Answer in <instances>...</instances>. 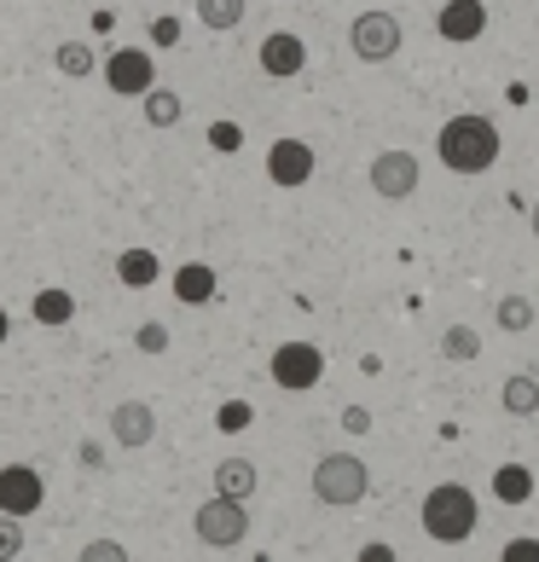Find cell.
I'll use <instances>...</instances> for the list:
<instances>
[{
	"instance_id": "1",
	"label": "cell",
	"mask_w": 539,
	"mask_h": 562,
	"mask_svg": "<svg viewBox=\"0 0 539 562\" xmlns=\"http://www.w3.org/2000/svg\"><path fill=\"white\" fill-rule=\"evenodd\" d=\"M435 157H441L452 175H487L493 162H499V128H493L487 116L464 111L435 134Z\"/></svg>"
},
{
	"instance_id": "2",
	"label": "cell",
	"mask_w": 539,
	"mask_h": 562,
	"mask_svg": "<svg viewBox=\"0 0 539 562\" xmlns=\"http://www.w3.org/2000/svg\"><path fill=\"white\" fill-rule=\"evenodd\" d=\"M475 493L459 487V482H441V487H429L424 498V533L429 539H441V546H464V539L475 533Z\"/></svg>"
},
{
	"instance_id": "3",
	"label": "cell",
	"mask_w": 539,
	"mask_h": 562,
	"mask_svg": "<svg viewBox=\"0 0 539 562\" xmlns=\"http://www.w3.org/2000/svg\"><path fill=\"white\" fill-rule=\"evenodd\" d=\"M371 487V475L355 452H325L319 464H314V498L330 510H348V505H360Z\"/></svg>"
},
{
	"instance_id": "4",
	"label": "cell",
	"mask_w": 539,
	"mask_h": 562,
	"mask_svg": "<svg viewBox=\"0 0 539 562\" xmlns=\"http://www.w3.org/2000/svg\"><path fill=\"white\" fill-rule=\"evenodd\" d=\"M192 528H198V539L210 551H233V546H244V533H250V510H244V498L215 493L210 505H198Z\"/></svg>"
},
{
	"instance_id": "5",
	"label": "cell",
	"mask_w": 539,
	"mask_h": 562,
	"mask_svg": "<svg viewBox=\"0 0 539 562\" xmlns=\"http://www.w3.org/2000/svg\"><path fill=\"white\" fill-rule=\"evenodd\" d=\"M348 47H355V58H366V65H389V58L401 53V18L395 12H360L355 24H348Z\"/></svg>"
},
{
	"instance_id": "6",
	"label": "cell",
	"mask_w": 539,
	"mask_h": 562,
	"mask_svg": "<svg viewBox=\"0 0 539 562\" xmlns=\"http://www.w3.org/2000/svg\"><path fill=\"white\" fill-rule=\"evenodd\" d=\"M105 88L122 93V99H145L157 88V65H151V53H139V47H116L105 58Z\"/></svg>"
},
{
	"instance_id": "7",
	"label": "cell",
	"mask_w": 539,
	"mask_h": 562,
	"mask_svg": "<svg viewBox=\"0 0 539 562\" xmlns=\"http://www.w3.org/2000/svg\"><path fill=\"white\" fill-rule=\"evenodd\" d=\"M325 378V353L314 342H284L273 348V383L290 389V394H302V389H314Z\"/></svg>"
},
{
	"instance_id": "8",
	"label": "cell",
	"mask_w": 539,
	"mask_h": 562,
	"mask_svg": "<svg viewBox=\"0 0 539 562\" xmlns=\"http://www.w3.org/2000/svg\"><path fill=\"white\" fill-rule=\"evenodd\" d=\"M418 157L412 151H378L371 157V192L378 198H389V203H401V198H412L418 192Z\"/></svg>"
},
{
	"instance_id": "9",
	"label": "cell",
	"mask_w": 539,
	"mask_h": 562,
	"mask_svg": "<svg viewBox=\"0 0 539 562\" xmlns=\"http://www.w3.org/2000/svg\"><path fill=\"white\" fill-rule=\"evenodd\" d=\"M41 498H47V482H41L35 464H7L0 470V510L7 516H35Z\"/></svg>"
},
{
	"instance_id": "10",
	"label": "cell",
	"mask_w": 539,
	"mask_h": 562,
	"mask_svg": "<svg viewBox=\"0 0 539 562\" xmlns=\"http://www.w3.org/2000/svg\"><path fill=\"white\" fill-rule=\"evenodd\" d=\"M267 180L284 186V192L307 186L314 180V145L307 139H273V151H267Z\"/></svg>"
},
{
	"instance_id": "11",
	"label": "cell",
	"mask_w": 539,
	"mask_h": 562,
	"mask_svg": "<svg viewBox=\"0 0 539 562\" xmlns=\"http://www.w3.org/2000/svg\"><path fill=\"white\" fill-rule=\"evenodd\" d=\"M261 70L267 76H302L307 70V41L302 35H290V30H279V35H267L261 41Z\"/></svg>"
},
{
	"instance_id": "12",
	"label": "cell",
	"mask_w": 539,
	"mask_h": 562,
	"mask_svg": "<svg viewBox=\"0 0 539 562\" xmlns=\"http://www.w3.org/2000/svg\"><path fill=\"white\" fill-rule=\"evenodd\" d=\"M111 435H116V447H151V435H157V412L145 406V401H122L111 412Z\"/></svg>"
},
{
	"instance_id": "13",
	"label": "cell",
	"mask_w": 539,
	"mask_h": 562,
	"mask_svg": "<svg viewBox=\"0 0 539 562\" xmlns=\"http://www.w3.org/2000/svg\"><path fill=\"white\" fill-rule=\"evenodd\" d=\"M435 30H441V41H482L487 7H482V0H447L441 18H435Z\"/></svg>"
},
{
	"instance_id": "14",
	"label": "cell",
	"mask_w": 539,
	"mask_h": 562,
	"mask_svg": "<svg viewBox=\"0 0 539 562\" xmlns=\"http://www.w3.org/2000/svg\"><path fill=\"white\" fill-rule=\"evenodd\" d=\"M175 296L186 302V307H203L215 296V267H203V261H186L180 273H175Z\"/></svg>"
},
{
	"instance_id": "15",
	"label": "cell",
	"mask_w": 539,
	"mask_h": 562,
	"mask_svg": "<svg viewBox=\"0 0 539 562\" xmlns=\"http://www.w3.org/2000/svg\"><path fill=\"white\" fill-rule=\"evenodd\" d=\"M215 493L250 498L256 493V464H250V458H221V464H215Z\"/></svg>"
},
{
	"instance_id": "16",
	"label": "cell",
	"mask_w": 539,
	"mask_h": 562,
	"mask_svg": "<svg viewBox=\"0 0 539 562\" xmlns=\"http://www.w3.org/2000/svg\"><path fill=\"white\" fill-rule=\"evenodd\" d=\"M157 273H162V261L151 256V249H122V256H116V279L128 284V290L157 284Z\"/></svg>"
},
{
	"instance_id": "17",
	"label": "cell",
	"mask_w": 539,
	"mask_h": 562,
	"mask_svg": "<svg viewBox=\"0 0 539 562\" xmlns=\"http://www.w3.org/2000/svg\"><path fill=\"white\" fill-rule=\"evenodd\" d=\"M30 314H35V325H70L76 319V296L70 290H35Z\"/></svg>"
},
{
	"instance_id": "18",
	"label": "cell",
	"mask_w": 539,
	"mask_h": 562,
	"mask_svg": "<svg viewBox=\"0 0 539 562\" xmlns=\"http://www.w3.org/2000/svg\"><path fill=\"white\" fill-rule=\"evenodd\" d=\"M250 0H198V24L203 30H238Z\"/></svg>"
},
{
	"instance_id": "19",
	"label": "cell",
	"mask_w": 539,
	"mask_h": 562,
	"mask_svg": "<svg viewBox=\"0 0 539 562\" xmlns=\"http://www.w3.org/2000/svg\"><path fill=\"white\" fill-rule=\"evenodd\" d=\"M180 116H186V105H180L175 88H151V93H145V122H151V128H175Z\"/></svg>"
},
{
	"instance_id": "20",
	"label": "cell",
	"mask_w": 539,
	"mask_h": 562,
	"mask_svg": "<svg viewBox=\"0 0 539 562\" xmlns=\"http://www.w3.org/2000/svg\"><path fill=\"white\" fill-rule=\"evenodd\" d=\"M493 493H499L505 505H528V498H534V475L523 464H505L499 475H493Z\"/></svg>"
},
{
	"instance_id": "21",
	"label": "cell",
	"mask_w": 539,
	"mask_h": 562,
	"mask_svg": "<svg viewBox=\"0 0 539 562\" xmlns=\"http://www.w3.org/2000/svg\"><path fill=\"white\" fill-rule=\"evenodd\" d=\"M505 412H510V418H534V412H539V383L534 378H510L505 383Z\"/></svg>"
},
{
	"instance_id": "22",
	"label": "cell",
	"mask_w": 539,
	"mask_h": 562,
	"mask_svg": "<svg viewBox=\"0 0 539 562\" xmlns=\"http://www.w3.org/2000/svg\"><path fill=\"white\" fill-rule=\"evenodd\" d=\"M441 353H447V360H475V353H482V337H475L470 325H447Z\"/></svg>"
},
{
	"instance_id": "23",
	"label": "cell",
	"mask_w": 539,
	"mask_h": 562,
	"mask_svg": "<svg viewBox=\"0 0 539 562\" xmlns=\"http://www.w3.org/2000/svg\"><path fill=\"white\" fill-rule=\"evenodd\" d=\"M58 70H65V76H93V47H88V41H65V47H58Z\"/></svg>"
},
{
	"instance_id": "24",
	"label": "cell",
	"mask_w": 539,
	"mask_h": 562,
	"mask_svg": "<svg viewBox=\"0 0 539 562\" xmlns=\"http://www.w3.org/2000/svg\"><path fill=\"white\" fill-rule=\"evenodd\" d=\"M534 319H539V307H534L528 296H505V302H499V325H505V330H528Z\"/></svg>"
},
{
	"instance_id": "25",
	"label": "cell",
	"mask_w": 539,
	"mask_h": 562,
	"mask_svg": "<svg viewBox=\"0 0 539 562\" xmlns=\"http://www.w3.org/2000/svg\"><path fill=\"white\" fill-rule=\"evenodd\" d=\"M18 551H24V516L0 510V562H12Z\"/></svg>"
},
{
	"instance_id": "26",
	"label": "cell",
	"mask_w": 539,
	"mask_h": 562,
	"mask_svg": "<svg viewBox=\"0 0 539 562\" xmlns=\"http://www.w3.org/2000/svg\"><path fill=\"white\" fill-rule=\"evenodd\" d=\"M250 418H256V412H250V401H226V406H221V429H226V435L250 429Z\"/></svg>"
},
{
	"instance_id": "27",
	"label": "cell",
	"mask_w": 539,
	"mask_h": 562,
	"mask_svg": "<svg viewBox=\"0 0 539 562\" xmlns=\"http://www.w3.org/2000/svg\"><path fill=\"white\" fill-rule=\"evenodd\" d=\"M128 551L116 546V539H93V546H81V562H122Z\"/></svg>"
},
{
	"instance_id": "28",
	"label": "cell",
	"mask_w": 539,
	"mask_h": 562,
	"mask_svg": "<svg viewBox=\"0 0 539 562\" xmlns=\"http://www.w3.org/2000/svg\"><path fill=\"white\" fill-rule=\"evenodd\" d=\"M210 145H215V151H238V145H244L238 122H215V128H210Z\"/></svg>"
},
{
	"instance_id": "29",
	"label": "cell",
	"mask_w": 539,
	"mask_h": 562,
	"mask_svg": "<svg viewBox=\"0 0 539 562\" xmlns=\"http://www.w3.org/2000/svg\"><path fill=\"white\" fill-rule=\"evenodd\" d=\"M145 353H162V348H169V325H139V337H134Z\"/></svg>"
},
{
	"instance_id": "30",
	"label": "cell",
	"mask_w": 539,
	"mask_h": 562,
	"mask_svg": "<svg viewBox=\"0 0 539 562\" xmlns=\"http://www.w3.org/2000/svg\"><path fill=\"white\" fill-rule=\"evenodd\" d=\"M505 562H539V539H510Z\"/></svg>"
},
{
	"instance_id": "31",
	"label": "cell",
	"mask_w": 539,
	"mask_h": 562,
	"mask_svg": "<svg viewBox=\"0 0 539 562\" xmlns=\"http://www.w3.org/2000/svg\"><path fill=\"white\" fill-rule=\"evenodd\" d=\"M151 41H157V47H175V41H180V18H157Z\"/></svg>"
},
{
	"instance_id": "32",
	"label": "cell",
	"mask_w": 539,
	"mask_h": 562,
	"mask_svg": "<svg viewBox=\"0 0 539 562\" xmlns=\"http://www.w3.org/2000/svg\"><path fill=\"white\" fill-rule=\"evenodd\" d=\"M360 562H395V551H389V546H366Z\"/></svg>"
},
{
	"instance_id": "33",
	"label": "cell",
	"mask_w": 539,
	"mask_h": 562,
	"mask_svg": "<svg viewBox=\"0 0 539 562\" xmlns=\"http://www.w3.org/2000/svg\"><path fill=\"white\" fill-rule=\"evenodd\" d=\"M12 337V319H7V307H0V342H7Z\"/></svg>"
},
{
	"instance_id": "34",
	"label": "cell",
	"mask_w": 539,
	"mask_h": 562,
	"mask_svg": "<svg viewBox=\"0 0 539 562\" xmlns=\"http://www.w3.org/2000/svg\"><path fill=\"white\" fill-rule=\"evenodd\" d=\"M528 226H534V238H539V203H534V215H528Z\"/></svg>"
}]
</instances>
